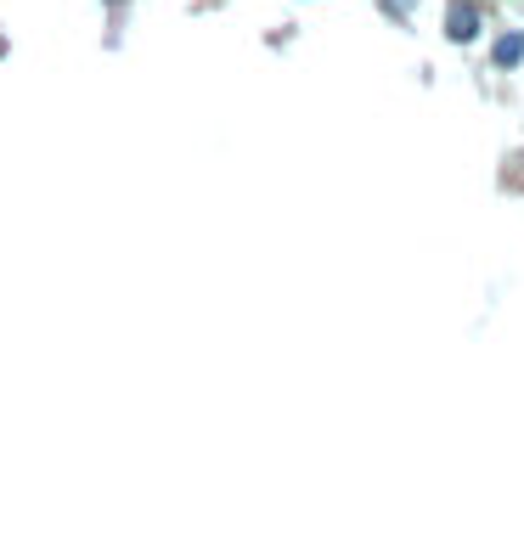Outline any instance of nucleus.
Here are the masks:
<instances>
[{
	"label": "nucleus",
	"mask_w": 524,
	"mask_h": 546,
	"mask_svg": "<svg viewBox=\"0 0 524 546\" xmlns=\"http://www.w3.org/2000/svg\"><path fill=\"white\" fill-rule=\"evenodd\" d=\"M491 62H496V68H519V62H524V34H519V29H508V34L496 40Z\"/></svg>",
	"instance_id": "nucleus-2"
},
{
	"label": "nucleus",
	"mask_w": 524,
	"mask_h": 546,
	"mask_svg": "<svg viewBox=\"0 0 524 546\" xmlns=\"http://www.w3.org/2000/svg\"><path fill=\"white\" fill-rule=\"evenodd\" d=\"M406 6H412V0H384V12H389V17H406Z\"/></svg>",
	"instance_id": "nucleus-3"
},
{
	"label": "nucleus",
	"mask_w": 524,
	"mask_h": 546,
	"mask_svg": "<svg viewBox=\"0 0 524 546\" xmlns=\"http://www.w3.org/2000/svg\"><path fill=\"white\" fill-rule=\"evenodd\" d=\"M474 34H479V6L474 0H457V6L446 12V40L451 46H468Z\"/></svg>",
	"instance_id": "nucleus-1"
}]
</instances>
